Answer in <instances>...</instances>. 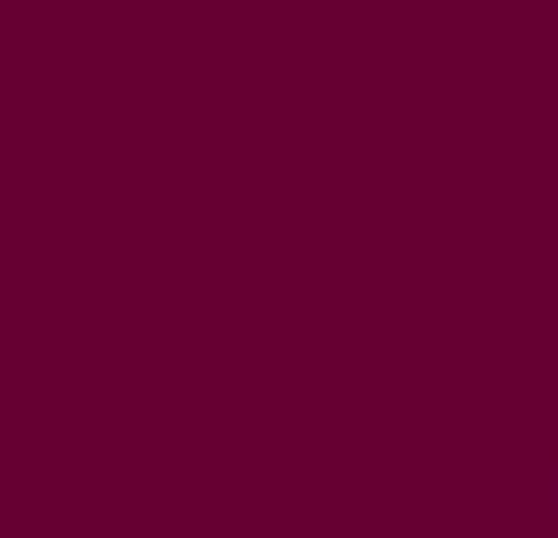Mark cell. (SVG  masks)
Here are the masks:
<instances>
[]
</instances>
